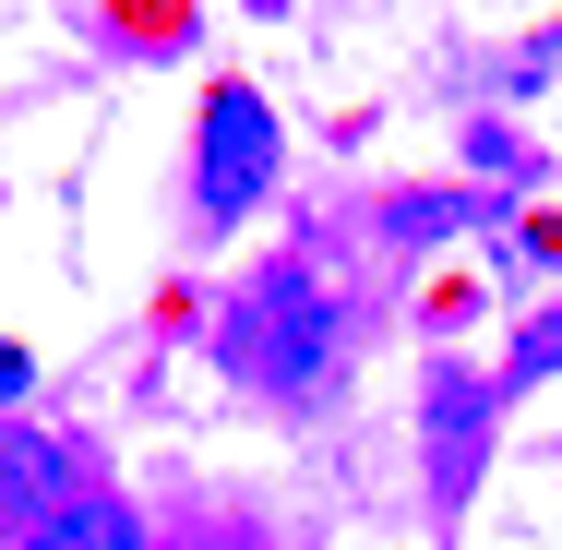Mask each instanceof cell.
Wrapping results in <instances>:
<instances>
[{"instance_id": "3957f363", "label": "cell", "mask_w": 562, "mask_h": 550, "mask_svg": "<svg viewBox=\"0 0 562 550\" xmlns=\"http://www.w3.org/2000/svg\"><path fill=\"white\" fill-rule=\"evenodd\" d=\"M85 503V454L72 442H48V431H0V515L36 539V527H60Z\"/></svg>"}, {"instance_id": "6da1fadb", "label": "cell", "mask_w": 562, "mask_h": 550, "mask_svg": "<svg viewBox=\"0 0 562 550\" xmlns=\"http://www.w3.org/2000/svg\"><path fill=\"white\" fill-rule=\"evenodd\" d=\"M227 359H239V383H276V395H300V383L336 359V312H324V288H312L300 263H276V276L239 300V324H227Z\"/></svg>"}, {"instance_id": "7a4b0ae2", "label": "cell", "mask_w": 562, "mask_h": 550, "mask_svg": "<svg viewBox=\"0 0 562 550\" xmlns=\"http://www.w3.org/2000/svg\"><path fill=\"white\" fill-rule=\"evenodd\" d=\"M192 168H204V180H192V204H204V216H251V204H263V180H276V109H263V97H251V85H216V97H204V144H192Z\"/></svg>"}, {"instance_id": "8992f818", "label": "cell", "mask_w": 562, "mask_h": 550, "mask_svg": "<svg viewBox=\"0 0 562 550\" xmlns=\"http://www.w3.org/2000/svg\"><path fill=\"white\" fill-rule=\"evenodd\" d=\"M0 395H24V347H0Z\"/></svg>"}, {"instance_id": "277c9868", "label": "cell", "mask_w": 562, "mask_h": 550, "mask_svg": "<svg viewBox=\"0 0 562 550\" xmlns=\"http://www.w3.org/2000/svg\"><path fill=\"white\" fill-rule=\"evenodd\" d=\"M24 550H144V515H132V503H97V491H85V503H72L60 527H36Z\"/></svg>"}, {"instance_id": "5b68a950", "label": "cell", "mask_w": 562, "mask_h": 550, "mask_svg": "<svg viewBox=\"0 0 562 550\" xmlns=\"http://www.w3.org/2000/svg\"><path fill=\"white\" fill-rule=\"evenodd\" d=\"M539 371H562V312L527 335V347H515V383H539Z\"/></svg>"}]
</instances>
